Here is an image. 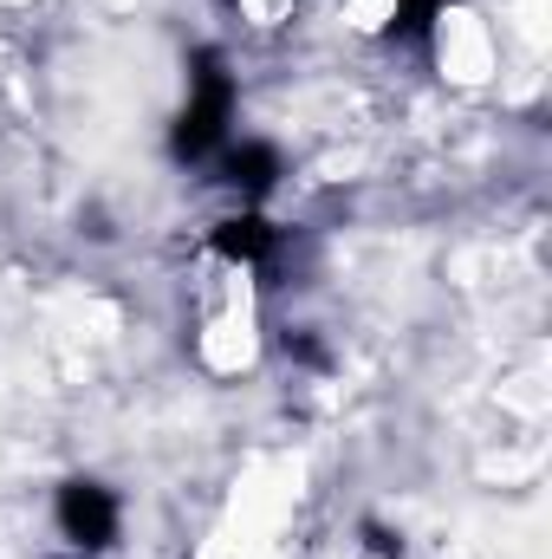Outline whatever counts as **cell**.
<instances>
[{"instance_id": "cell-4", "label": "cell", "mask_w": 552, "mask_h": 559, "mask_svg": "<svg viewBox=\"0 0 552 559\" xmlns=\"http://www.w3.org/2000/svg\"><path fill=\"white\" fill-rule=\"evenodd\" d=\"M208 248H215L228 267H267L274 248H279V228L274 222H261V215H228V222H215Z\"/></svg>"}, {"instance_id": "cell-2", "label": "cell", "mask_w": 552, "mask_h": 559, "mask_svg": "<svg viewBox=\"0 0 552 559\" xmlns=\"http://www.w3.org/2000/svg\"><path fill=\"white\" fill-rule=\"evenodd\" d=\"M118 495L111 488H98V481H65L59 488V534L72 540V547H85V554H105L111 540H118Z\"/></svg>"}, {"instance_id": "cell-3", "label": "cell", "mask_w": 552, "mask_h": 559, "mask_svg": "<svg viewBox=\"0 0 552 559\" xmlns=\"http://www.w3.org/2000/svg\"><path fill=\"white\" fill-rule=\"evenodd\" d=\"M221 182H228L241 202H261V195L279 182V150L274 143H261V138L221 143Z\"/></svg>"}, {"instance_id": "cell-1", "label": "cell", "mask_w": 552, "mask_h": 559, "mask_svg": "<svg viewBox=\"0 0 552 559\" xmlns=\"http://www.w3.org/2000/svg\"><path fill=\"white\" fill-rule=\"evenodd\" d=\"M228 118H235V79H228V66H221L215 52H202L195 72H189V105L176 111L169 150H176L182 163L215 156V150L228 143Z\"/></svg>"}]
</instances>
